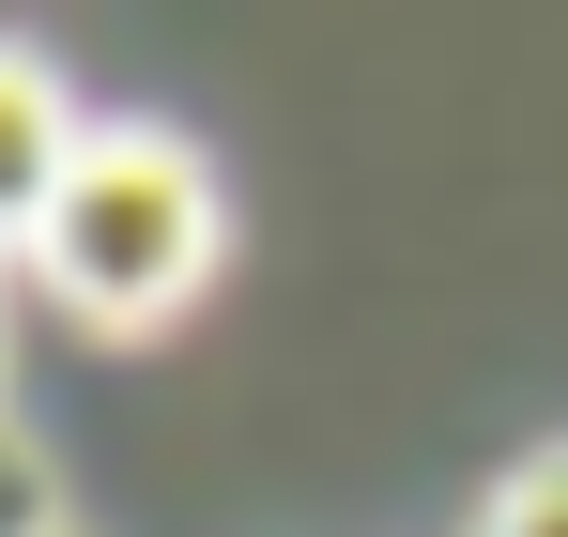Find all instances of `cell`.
Returning a JSON list of instances; mask_svg holds the SVG:
<instances>
[{
    "label": "cell",
    "mask_w": 568,
    "mask_h": 537,
    "mask_svg": "<svg viewBox=\"0 0 568 537\" xmlns=\"http://www.w3.org/2000/svg\"><path fill=\"white\" fill-rule=\"evenodd\" d=\"M16 262L47 276L78 323L154 338V323H185L200 276H215V170H200L185 139H154V123H93V154L62 170L47 231Z\"/></svg>",
    "instance_id": "cell-1"
},
{
    "label": "cell",
    "mask_w": 568,
    "mask_h": 537,
    "mask_svg": "<svg viewBox=\"0 0 568 537\" xmlns=\"http://www.w3.org/2000/svg\"><path fill=\"white\" fill-rule=\"evenodd\" d=\"M93 154V123H78V92L47 78L31 47H0V246H31L47 231V200H62V170Z\"/></svg>",
    "instance_id": "cell-2"
},
{
    "label": "cell",
    "mask_w": 568,
    "mask_h": 537,
    "mask_svg": "<svg viewBox=\"0 0 568 537\" xmlns=\"http://www.w3.org/2000/svg\"><path fill=\"white\" fill-rule=\"evenodd\" d=\"M476 537H568V446H538V460H523V476L491 492V523H476Z\"/></svg>",
    "instance_id": "cell-3"
},
{
    "label": "cell",
    "mask_w": 568,
    "mask_h": 537,
    "mask_svg": "<svg viewBox=\"0 0 568 537\" xmlns=\"http://www.w3.org/2000/svg\"><path fill=\"white\" fill-rule=\"evenodd\" d=\"M0 537H62V492H47V460H31L16 415H0Z\"/></svg>",
    "instance_id": "cell-4"
}]
</instances>
